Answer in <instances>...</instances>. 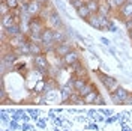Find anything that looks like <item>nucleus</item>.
Instances as JSON below:
<instances>
[{
  "mask_svg": "<svg viewBox=\"0 0 132 131\" xmlns=\"http://www.w3.org/2000/svg\"><path fill=\"white\" fill-rule=\"evenodd\" d=\"M95 75L98 77V80L102 83V86L107 89L108 93H111V92H114L119 86H120V82H119V78H116L114 75H110L108 72L105 71H102V69H95Z\"/></svg>",
  "mask_w": 132,
  "mask_h": 131,
  "instance_id": "1",
  "label": "nucleus"
},
{
  "mask_svg": "<svg viewBox=\"0 0 132 131\" xmlns=\"http://www.w3.org/2000/svg\"><path fill=\"white\" fill-rule=\"evenodd\" d=\"M110 95V99L114 103V104H125L126 103V99L131 97V90L126 89L125 86H119L114 92H111V93H108Z\"/></svg>",
  "mask_w": 132,
  "mask_h": 131,
  "instance_id": "2",
  "label": "nucleus"
},
{
  "mask_svg": "<svg viewBox=\"0 0 132 131\" xmlns=\"http://www.w3.org/2000/svg\"><path fill=\"white\" fill-rule=\"evenodd\" d=\"M45 27H47V21L42 17H32L29 21V33L41 35Z\"/></svg>",
  "mask_w": 132,
  "mask_h": 131,
  "instance_id": "3",
  "label": "nucleus"
},
{
  "mask_svg": "<svg viewBox=\"0 0 132 131\" xmlns=\"http://www.w3.org/2000/svg\"><path fill=\"white\" fill-rule=\"evenodd\" d=\"M68 68V66H66ZM69 71L72 72V75H75V77H90L89 75V66H87V63L82 60V59H80L77 63H74L72 66H69Z\"/></svg>",
  "mask_w": 132,
  "mask_h": 131,
  "instance_id": "4",
  "label": "nucleus"
},
{
  "mask_svg": "<svg viewBox=\"0 0 132 131\" xmlns=\"http://www.w3.org/2000/svg\"><path fill=\"white\" fill-rule=\"evenodd\" d=\"M47 26L51 27V29H65L66 27V23L63 21V18H62V15H60V12H59L57 9L48 17Z\"/></svg>",
  "mask_w": 132,
  "mask_h": 131,
  "instance_id": "5",
  "label": "nucleus"
},
{
  "mask_svg": "<svg viewBox=\"0 0 132 131\" xmlns=\"http://www.w3.org/2000/svg\"><path fill=\"white\" fill-rule=\"evenodd\" d=\"M80 59H81V51L78 48H74V50H71L65 57H62V62H63V66H68L69 68V66H72L74 63H77Z\"/></svg>",
  "mask_w": 132,
  "mask_h": 131,
  "instance_id": "6",
  "label": "nucleus"
},
{
  "mask_svg": "<svg viewBox=\"0 0 132 131\" xmlns=\"http://www.w3.org/2000/svg\"><path fill=\"white\" fill-rule=\"evenodd\" d=\"M59 90H60V101H62V103H65V104H68V101L71 99L72 93L75 92V90L72 89L71 86H68V84H60Z\"/></svg>",
  "mask_w": 132,
  "mask_h": 131,
  "instance_id": "7",
  "label": "nucleus"
},
{
  "mask_svg": "<svg viewBox=\"0 0 132 131\" xmlns=\"http://www.w3.org/2000/svg\"><path fill=\"white\" fill-rule=\"evenodd\" d=\"M42 8H44V5H41L39 2H36V0H32L29 5H27V14L30 17H39L42 12Z\"/></svg>",
  "mask_w": 132,
  "mask_h": 131,
  "instance_id": "8",
  "label": "nucleus"
},
{
  "mask_svg": "<svg viewBox=\"0 0 132 131\" xmlns=\"http://www.w3.org/2000/svg\"><path fill=\"white\" fill-rule=\"evenodd\" d=\"M71 39L69 35L66 33L65 29H54V44H63V42H68Z\"/></svg>",
  "mask_w": 132,
  "mask_h": 131,
  "instance_id": "9",
  "label": "nucleus"
},
{
  "mask_svg": "<svg viewBox=\"0 0 132 131\" xmlns=\"http://www.w3.org/2000/svg\"><path fill=\"white\" fill-rule=\"evenodd\" d=\"M41 39H42V44H53L54 42V29L47 26L44 29V32L41 33Z\"/></svg>",
  "mask_w": 132,
  "mask_h": 131,
  "instance_id": "10",
  "label": "nucleus"
},
{
  "mask_svg": "<svg viewBox=\"0 0 132 131\" xmlns=\"http://www.w3.org/2000/svg\"><path fill=\"white\" fill-rule=\"evenodd\" d=\"M2 29H3V27H2ZM5 32H6V36H8V38H14V36H18V35L24 33V30H23V26L16 23V24L11 26L9 29H5Z\"/></svg>",
  "mask_w": 132,
  "mask_h": 131,
  "instance_id": "11",
  "label": "nucleus"
},
{
  "mask_svg": "<svg viewBox=\"0 0 132 131\" xmlns=\"http://www.w3.org/2000/svg\"><path fill=\"white\" fill-rule=\"evenodd\" d=\"M92 82L90 77H75V82H74V90L75 92H80L86 86H87V83Z\"/></svg>",
  "mask_w": 132,
  "mask_h": 131,
  "instance_id": "12",
  "label": "nucleus"
},
{
  "mask_svg": "<svg viewBox=\"0 0 132 131\" xmlns=\"http://www.w3.org/2000/svg\"><path fill=\"white\" fill-rule=\"evenodd\" d=\"M0 24H2V27H3V29H9L11 26L16 24L14 14L11 12V14H8V15H5V17H0Z\"/></svg>",
  "mask_w": 132,
  "mask_h": 131,
  "instance_id": "13",
  "label": "nucleus"
},
{
  "mask_svg": "<svg viewBox=\"0 0 132 131\" xmlns=\"http://www.w3.org/2000/svg\"><path fill=\"white\" fill-rule=\"evenodd\" d=\"M18 53L20 57H32V53H30V41H26L21 47H18L15 50Z\"/></svg>",
  "mask_w": 132,
  "mask_h": 131,
  "instance_id": "14",
  "label": "nucleus"
},
{
  "mask_svg": "<svg viewBox=\"0 0 132 131\" xmlns=\"http://www.w3.org/2000/svg\"><path fill=\"white\" fill-rule=\"evenodd\" d=\"M87 24L90 26L92 29H95V30H99V32H102V26H101V21H99V14H92L90 18L86 21Z\"/></svg>",
  "mask_w": 132,
  "mask_h": 131,
  "instance_id": "15",
  "label": "nucleus"
},
{
  "mask_svg": "<svg viewBox=\"0 0 132 131\" xmlns=\"http://www.w3.org/2000/svg\"><path fill=\"white\" fill-rule=\"evenodd\" d=\"M75 14H77V18L82 20L84 23H86V21H87V20L90 18V15H92L90 11H89V8H87L86 5H84V6H81L80 9H77V11H75Z\"/></svg>",
  "mask_w": 132,
  "mask_h": 131,
  "instance_id": "16",
  "label": "nucleus"
},
{
  "mask_svg": "<svg viewBox=\"0 0 132 131\" xmlns=\"http://www.w3.org/2000/svg\"><path fill=\"white\" fill-rule=\"evenodd\" d=\"M30 53H32V57L45 54L44 53V47H42V42H30Z\"/></svg>",
  "mask_w": 132,
  "mask_h": 131,
  "instance_id": "17",
  "label": "nucleus"
},
{
  "mask_svg": "<svg viewBox=\"0 0 132 131\" xmlns=\"http://www.w3.org/2000/svg\"><path fill=\"white\" fill-rule=\"evenodd\" d=\"M98 14H99V15H102V17H108V18H113V15H114V12L111 11V8L108 6L104 0L101 2V8H99Z\"/></svg>",
  "mask_w": 132,
  "mask_h": 131,
  "instance_id": "18",
  "label": "nucleus"
},
{
  "mask_svg": "<svg viewBox=\"0 0 132 131\" xmlns=\"http://www.w3.org/2000/svg\"><path fill=\"white\" fill-rule=\"evenodd\" d=\"M86 6L89 8L90 14H98L99 8H101V2L99 0H87L86 2Z\"/></svg>",
  "mask_w": 132,
  "mask_h": 131,
  "instance_id": "19",
  "label": "nucleus"
},
{
  "mask_svg": "<svg viewBox=\"0 0 132 131\" xmlns=\"http://www.w3.org/2000/svg\"><path fill=\"white\" fill-rule=\"evenodd\" d=\"M99 93H101V92L96 89V90H93V92H90L89 95H86V97H84V104H95V101H96Z\"/></svg>",
  "mask_w": 132,
  "mask_h": 131,
  "instance_id": "20",
  "label": "nucleus"
},
{
  "mask_svg": "<svg viewBox=\"0 0 132 131\" xmlns=\"http://www.w3.org/2000/svg\"><path fill=\"white\" fill-rule=\"evenodd\" d=\"M96 89H98V88H96V84H95L93 82H89V83H87V86H86V88H84L82 90H80L78 93H80L82 98H84L86 95H89L90 92H93V90H96Z\"/></svg>",
  "mask_w": 132,
  "mask_h": 131,
  "instance_id": "21",
  "label": "nucleus"
},
{
  "mask_svg": "<svg viewBox=\"0 0 132 131\" xmlns=\"http://www.w3.org/2000/svg\"><path fill=\"white\" fill-rule=\"evenodd\" d=\"M26 112L30 115L32 121H35V122L39 121V110H38V108H32V107H29V108H26Z\"/></svg>",
  "mask_w": 132,
  "mask_h": 131,
  "instance_id": "22",
  "label": "nucleus"
},
{
  "mask_svg": "<svg viewBox=\"0 0 132 131\" xmlns=\"http://www.w3.org/2000/svg\"><path fill=\"white\" fill-rule=\"evenodd\" d=\"M5 3L9 6V9H11V11H15V9H18L20 6H21L20 0H5Z\"/></svg>",
  "mask_w": 132,
  "mask_h": 131,
  "instance_id": "23",
  "label": "nucleus"
},
{
  "mask_svg": "<svg viewBox=\"0 0 132 131\" xmlns=\"http://www.w3.org/2000/svg\"><path fill=\"white\" fill-rule=\"evenodd\" d=\"M12 11L9 9V6L5 3V2H0V17H5L8 15V14H11Z\"/></svg>",
  "mask_w": 132,
  "mask_h": 131,
  "instance_id": "24",
  "label": "nucleus"
},
{
  "mask_svg": "<svg viewBox=\"0 0 132 131\" xmlns=\"http://www.w3.org/2000/svg\"><path fill=\"white\" fill-rule=\"evenodd\" d=\"M71 8L74 9V11H77V9H80L81 6H84L86 5V0H71Z\"/></svg>",
  "mask_w": 132,
  "mask_h": 131,
  "instance_id": "25",
  "label": "nucleus"
},
{
  "mask_svg": "<svg viewBox=\"0 0 132 131\" xmlns=\"http://www.w3.org/2000/svg\"><path fill=\"white\" fill-rule=\"evenodd\" d=\"M107 30L108 32H113V33H117L120 29H119V26H117V21L116 20H113L111 18V21H110V24H108V27H107Z\"/></svg>",
  "mask_w": 132,
  "mask_h": 131,
  "instance_id": "26",
  "label": "nucleus"
},
{
  "mask_svg": "<svg viewBox=\"0 0 132 131\" xmlns=\"http://www.w3.org/2000/svg\"><path fill=\"white\" fill-rule=\"evenodd\" d=\"M20 125H21V123H20V121H16V119H11V121H9V123L6 125V127H8L9 130L16 131V130H20Z\"/></svg>",
  "mask_w": 132,
  "mask_h": 131,
  "instance_id": "27",
  "label": "nucleus"
},
{
  "mask_svg": "<svg viewBox=\"0 0 132 131\" xmlns=\"http://www.w3.org/2000/svg\"><path fill=\"white\" fill-rule=\"evenodd\" d=\"M20 131H36V128L33 127L30 122H20Z\"/></svg>",
  "mask_w": 132,
  "mask_h": 131,
  "instance_id": "28",
  "label": "nucleus"
},
{
  "mask_svg": "<svg viewBox=\"0 0 132 131\" xmlns=\"http://www.w3.org/2000/svg\"><path fill=\"white\" fill-rule=\"evenodd\" d=\"M99 21H101V26H102V32H104V30H107L108 24H110V21H111V18H108V17H102V15H99Z\"/></svg>",
  "mask_w": 132,
  "mask_h": 131,
  "instance_id": "29",
  "label": "nucleus"
},
{
  "mask_svg": "<svg viewBox=\"0 0 132 131\" xmlns=\"http://www.w3.org/2000/svg\"><path fill=\"white\" fill-rule=\"evenodd\" d=\"M104 2H105L108 6L111 8V11H113L114 14H117V11H119V5L116 3V0H104Z\"/></svg>",
  "mask_w": 132,
  "mask_h": 131,
  "instance_id": "30",
  "label": "nucleus"
},
{
  "mask_svg": "<svg viewBox=\"0 0 132 131\" xmlns=\"http://www.w3.org/2000/svg\"><path fill=\"white\" fill-rule=\"evenodd\" d=\"M84 128H86V131H99V127H98V122H96V121L89 122Z\"/></svg>",
  "mask_w": 132,
  "mask_h": 131,
  "instance_id": "31",
  "label": "nucleus"
},
{
  "mask_svg": "<svg viewBox=\"0 0 132 131\" xmlns=\"http://www.w3.org/2000/svg\"><path fill=\"white\" fill-rule=\"evenodd\" d=\"M99 113H102V115L105 116V118H110V116H113V115H114L113 108H105V107H102V108L99 110Z\"/></svg>",
  "mask_w": 132,
  "mask_h": 131,
  "instance_id": "32",
  "label": "nucleus"
},
{
  "mask_svg": "<svg viewBox=\"0 0 132 131\" xmlns=\"http://www.w3.org/2000/svg\"><path fill=\"white\" fill-rule=\"evenodd\" d=\"M36 127L41 130H45L47 128V118H39V121L36 122Z\"/></svg>",
  "mask_w": 132,
  "mask_h": 131,
  "instance_id": "33",
  "label": "nucleus"
},
{
  "mask_svg": "<svg viewBox=\"0 0 132 131\" xmlns=\"http://www.w3.org/2000/svg\"><path fill=\"white\" fill-rule=\"evenodd\" d=\"M89 119H90L89 116H81V115H77V118H75V121H77V122H80V123H86V125L89 123Z\"/></svg>",
  "mask_w": 132,
  "mask_h": 131,
  "instance_id": "34",
  "label": "nucleus"
},
{
  "mask_svg": "<svg viewBox=\"0 0 132 131\" xmlns=\"http://www.w3.org/2000/svg\"><path fill=\"white\" fill-rule=\"evenodd\" d=\"M99 41H101V44L104 45V47H111V39H108V38H105V36H101L99 38Z\"/></svg>",
  "mask_w": 132,
  "mask_h": 131,
  "instance_id": "35",
  "label": "nucleus"
},
{
  "mask_svg": "<svg viewBox=\"0 0 132 131\" xmlns=\"http://www.w3.org/2000/svg\"><path fill=\"white\" fill-rule=\"evenodd\" d=\"M87 116L90 118L92 121H95L96 116H98V110H96V108H90V110H87Z\"/></svg>",
  "mask_w": 132,
  "mask_h": 131,
  "instance_id": "36",
  "label": "nucleus"
},
{
  "mask_svg": "<svg viewBox=\"0 0 132 131\" xmlns=\"http://www.w3.org/2000/svg\"><path fill=\"white\" fill-rule=\"evenodd\" d=\"M71 127H72V121H69V119L66 118L65 121H63V125H62V128H63L65 131H69V130H71Z\"/></svg>",
  "mask_w": 132,
  "mask_h": 131,
  "instance_id": "37",
  "label": "nucleus"
},
{
  "mask_svg": "<svg viewBox=\"0 0 132 131\" xmlns=\"http://www.w3.org/2000/svg\"><path fill=\"white\" fill-rule=\"evenodd\" d=\"M95 104H96V106H104V104H105V98H104L102 93H99L98 95V98H96V101H95Z\"/></svg>",
  "mask_w": 132,
  "mask_h": 131,
  "instance_id": "38",
  "label": "nucleus"
},
{
  "mask_svg": "<svg viewBox=\"0 0 132 131\" xmlns=\"http://www.w3.org/2000/svg\"><path fill=\"white\" fill-rule=\"evenodd\" d=\"M120 128H122V131H132V127L129 125V123H123V125H120Z\"/></svg>",
  "mask_w": 132,
  "mask_h": 131,
  "instance_id": "39",
  "label": "nucleus"
},
{
  "mask_svg": "<svg viewBox=\"0 0 132 131\" xmlns=\"http://www.w3.org/2000/svg\"><path fill=\"white\" fill-rule=\"evenodd\" d=\"M125 2H126V0H116V3H117V5H119V8H120V6H122V5H123Z\"/></svg>",
  "mask_w": 132,
  "mask_h": 131,
  "instance_id": "40",
  "label": "nucleus"
},
{
  "mask_svg": "<svg viewBox=\"0 0 132 131\" xmlns=\"http://www.w3.org/2000/svg\"><path fill=\"white\" fill-rule=\"evenodd\" d=\"M36 2H39L41 5H45V3H48V2H51V0H36Z\"/></svg>",
  "mask_w": 132,
  "mask_h": 131,
  "instance_id": "41",
  "label": "nucleus"
},
{
  "mask_svg": "<svg viewBox=\"0 0 132 131\" xmlns=\"http://www.w3.org/2000/svg\"><path fill=\"white\" fill-rule=\"evenodd\" d=\"M128 38H129L131 42H132V29H131V30H128Z\"/></svg>",
  "mask_w": 132,
  "mask_h": 131,
  "instance_id": "42",
  "label": "nucleus"
},
{
  "mask_svg": "<svg viewBox=\"0 0 132 131\" xmlns=\"http://www.w3.org/2000/svg\"><path fill=\"white\" fill-rule=\"evenodd\" d=\"M2 131H12V130H9V128H5V130H2Z\"/></svg>",
  "mask_w": 132,
  "mask_h": 131,
  "instance_id": "43",
  "label": "nucleus"
},
{
  "mask_svg": "<svg viewBox=\"0 0 132 131\" xmlns=\"http://www.w3.org/2000/svg\"><path fill=\"white\" fill-rule=\"evenodd\" d=\"M126 2H129V3H132V0H126Z\"/></svg>",
  "mask_w": 132,
  "mask_h": 131,
  "instance_id": "44",
  "label": "nucleus"
},
{
  "mask_svg": "<svg viewBox=\"0 0 132 131\" xmlns=\"http://www.w3.org/2000/svg\"><path fill=\"white\" fill-rule=\"evenodd\" d=\"M66 2H68V3H71V0H66Z\"/></svg>",
  "mask_w": 132,
  "mask_h": 131,
  "instance_id": "45",
  "label": "nucleus"
},
{
  "mask_svg": "<svg viewBox=\"0 0 132 131\" xmlns=\"http://www.w3.org/2000/svg\"><path fill=\"white\" fill-rule=\"evenodd\" d=\"M21 2H23V0H20V3H21Z\"/></svg>",
  "mask_w": 132,
  "mask_h": 131,
  "instance_id": "46",
  "label": "nucleus"
},
{
  "mask_svg": "<svg viewBox=\"0 0 132 131\" xmlns=\"http://www.w3.org/2000/svg\"><path fill=\"white\" fill-rule=\"evenodd\" d=\"M86 2H87V0H86ZM99 2H101V0H99Z\"/></svg>",
  "mask_w": 132,
  "mask_h": 131,
  "instance_id": "47",
  "label": "nucleus"
}]
</instances>
